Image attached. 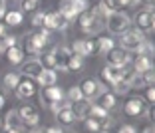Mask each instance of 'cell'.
Wrapping results in <instances>:
<instances>
[{"label": "cell", "mask_w": 155, "mask_h": 133, "mask_svg": "<svg viewBox=\"0 0 155 133\" xmlns=\"http://www.w3.org/2000/svg\"><path fill=\"white\" fill-rule=\"evenodd\" d=\"M2 123H4V125H2V129H6V127H22L16 109H10L8 113H6V117H2Z\"/></svg>", "instance_id": "28"}, {"label": "cell", "mask_w": 155, "mask_h": 133, "mask_svg": "<svg viewBox=\"0 0 155 133\" xmlns=\"http://www.w3.org/2000/svg\"><path fill=\"white\" fill-rule=\"evenodd\" d=\"M4 14H6V4H4V0H0V20L4 18Z\"/></svg>", "instance_id": "47"}, {"label": "cell", "mask_w": 155, "mask_h": 133, "mask_svg": "<svg viewBox=\"0 0 155 133\" xmlns=\"http://www.w3.org/2000/svg\"><path fill=\"white\" fill-rule=\"evenodd\" d=\"M42 99H44L48 105H52V103H58V101L66 99V97H64V89H62L60 86L44 87V89H42Z\"/></svg>", "instance_id": "17"}, {"label": "cell", "mask_w": 155, "mask_h": 133, "mask_svg": "<svg viewBox=\"0 0 155 133\" xmlns=\"http://www.w3.org/2000/svg\"><path fill=\"white\" fill-rule=\"evenodd\" d=\"M62 133H76V131H62Z\"/></svg>", "instance_id": "53"}, {"label": "cell", "mask_w": 155, "mask_h": 133, "mask_svg": "<svg viewBox=\"0 0 155 133\" xmlns=\"http://www.w3.org/2000/svg\"><path fill=\"white\" fill-rule=\"evenodd\" d=\"M50 42H52V34L42 28L38 32H32L26 36V52L32 56H40L46 46H50Z\"/></svg>", "instance_id": "2"}, {"label": "cell", "mask_w": 155, "mask_h": 133, "mask_svg": "<svg viewBox=\"0 0 155 133\" xmlns=\"http://www.w3.org/2000/svg\"><path fill=\"white\" fill-rule=\"evenodd\" d=\"M22 76L24 78H30V79H38V76H40L42 72H44V68H42L40 60L38 58H34V60H28L22 64Z\"/></svg>", "instance_id": "16"}, {"label": "cell", "mask_w": 155, "mask_h": 133, "mask_svg": "<svg viewBox=\"0 0 155 133\" xmlns=\"http://www.w3.org/2000/svg\"><path fill=\"white\" fill-rule=\"evenodd\" d=\"M107 58V66H114V68H127V64L131 62L129 58V52L121 50V48H114L105 54Z\"/></svg>", "instance_id": "12"}, {"label": "cell", "mask_w": 155, "mask_h": 133, "mask_svg": "<svg viewBox=\"0 0 155 133\" xmlns=\"http://www.w3.org/2000/svg\"><path fill=\"white\" fill-rule=\"evenodd\" d=\"M141 76V79H143V86H153V82H155V72H153V68L151 70H147V72H143V73H139Z\"/></svg>", "instance_id": "38"}, {"label": "cell", "mask_w": 155, "mask_h": 133, "mask_svg": "<svg viewBox=\"0 0 155 133\" xmlns=\"http://www.w3.org/2000/svg\"><path fill=\"white\" fill-rule=\"evenodd\" d=\"M84 70V58H78V56L72 54V58H70L68 66H66V72H82Z\"/></svg>", "instance_id": "31"}, {"label": "cell", "mask_w": 155, "mask_h": 133, "mask_svg": "<svg viewBox=\"0 0 155 133\" xmlns=\"http://www.w3.org/2000/svg\"><path fill=\"white\" fill-rule=\"evenodd\" d=\"M97 105L101 107V109L105 111H111L115 105H117V96H115L114 92H101L100 96H97Z\"/></svg>", "instance_id": "18"}, {"label": "cell", "mask_w": 155, "mask_h": 133, "mask_svg": "<svg viewBox=\"0 0 155 133\" xmlns=\"http://www.w3.org/2000/svg\"><path fill=\"white\" fill-rule=\"evenodd\" d=\"M2 20H4L2 24H6V26H20L24 22V14L20 10H6Z\"/></svg>", "instance_id": "24"}, {"label": "cell", "mask_w": 155, "mask_h": 133, "mask_svg": "<svg viewBox=\"0 0 155 133\" xmlns=\"http://www.w3.org/2000/svg\"><path fill=\"white\" fill-rule=\"evenodd\" d=\"M87 117L90 119H96L97 123H100V127H101V133H105L107 129L114 125V117L110 115V111H105V109H101L97 103H91L90 105V111H87ZM86 117V119H87Z\"/></svg>", "instance_id": "7"}, {"label": "cell", "mask_w": 155, "mask_h": 133, "mask_svg": "<svg viewBox=\"0 0 155 133\" xmlns=\"http://www.w3.org/2000/svg\"><path fill=\"white\" fill-rule=\"evenodd\" d=\"M56 82H58V73H56L54 70H44V72L38 76V79H36V83H40L42 87L56 86Z\"/></svg>", "instance_id": "22"}, {"label": "cell", "mask_w": 155, "mask_h": 133, "mask_svg": "<svg viewBox=\"0 0 155 133\" xmlns=\"http://www.w3.org/2000/svg\"><path fill=\"white\" fill-rule=\"evenodd\" d=\"M114 48H115V40L110 36H101L96 40V52L100 56H105L110 50H114Z\"/></svg>", "instance_id": "21"}, {"label": "cell", "mask_w": 155, "mask_h": 133, "mask_svg": "<svg viewBox=\"0 0 155 133\" xmlns=\"http://www.w3.org/2000/svg\"><path fill=\"white\" fill-rule=\"evenodd\" d=\"M141 133H155V129H153V125H147L145 129H143Z\"/></svg>", "instance_id": "49"}, {"label": "cell", "mask_w": 155, "mask_h": 133, "mask_svg": "<svg viewBox=\"0 0 155 133\" xmlns=\"http://www.w3.org/2000/svg\"><path fill=\"white\" fill-rule=\"evenodd\" d=\"M38 60H40V64H42L44 70H54V72L58 70V68H56V58H54L52 52H42Z\"/></svg>", "instance_id": "29"}, {"label": "cell", "mask_w": 155, "mask_h": 133, "mask_svg": "<svg viewBox=\"0 0 155 133\" xmlns=\"http://www.w3.org/2000/svg\"><path fill=\"white\" fill-rule=\"evenodd\" d=\"M4 103H6V96H4V92L0 89V109L4 107Z\"/></svg>", "instance_id": "48"}, {"label": "cell", "mask_w": 155, "mask_h": 133, "mask_svg": "<svg viewBox=\"0 0 155 133\" xmlns=\"http://www.w3.org/2000/svg\"><path fill=\"white\" fill-rule=\"evenodd\" d=\"M64 97H66V101H70V103H78V101L84 99V96H82V92H80L78 86H72L68 92H64Z\"/></svg>", "instance_id": "30"}, {"label": "cell", "mask_w": 155, "mask_h": 133, "mask_svg": "<svg viewBox=\"0 0 155 133\" xmlns=\"http://www.w3.org/2000/svg\"><path fill=\"white\" fill-rule=\"evenodd\" d=\"M44 14L46 12H34V16H32V26L34 28H44Z\"/></svg>", "instance_id": "40"}, {"label": "cell", "mask_w": 155, "mask_h": 133, "mask_svg": "<svg viewBox=\"0 0 155 133\" xmlns=\"http://www.w3.org/2000/svg\"><path fill=\"white\" fill-rule=\"evenodd\" d=\"M76 20H78V24H80V30H82L84 34H90V36L100 34L101 28H104V22H101L96 14L91 12V8H87L86 12H82Z\"/></svg>", "instance_id": "3"}, {"label": "cell", "mask_w": 155, "mask_h": 133, "mask_svg": "<svg viewBox=\"0 0 155 133\" xmlns=\"http://www.w3.org/2000/svg\"><path fill=\"white\" fill-rule=\"evenodd\" d=\"M145 40H147L145 34L133 28V30H127V32L121 34V40H119V44H121V46H119V48H121V50H125V52H135Z\"/></svg>", "instance_id": "5"}, {"label": "cell", "mask_w": 155, "mask_h": 133, "mask_svg": "<svg viewBox=\"0 0 155 133\" xmlns=\"http://www.w3.org/2000/svg\"><path fill=\"white\" fill-rule=\"evenodd\" d=\"M107 4H110L114 10H117V8H133V6L139 4V0H107Z\"/></svg>", "instance_id": "32"}, {"label": "cell", "mask_w": 155, "mask_h": 133, "mask_svg": "<svg viewBox=\"0 0 155 133\" xmlns=\"http://www.w3.org/2000/svg\"><path fill=\"white\" fill-rule=\"evenodd\" d=\"M133 22H135V30H139V32L147 34L151 32L155 28V14L151 8H145V10H139V12L133 16Z\"/></svg>", "instance_id": "8"}, {"label": "cell", "mask_w": 155, "mask_h": 133, "mask_svg": "<svg viewBox=\"0 0 155 133\" xmlns=\"http://www.w3.org/2000/svg\"><path fill=\"white\" fill-rule=\"evenodd\" d=\"M105 28H107V32L114 34V36H121L123 32H127L129 26H131V18H129L125 12L121 10H114V12L105 18Z\"/></svg>", "instance_id": "1"}, {"label": "cell", "mask_w": 155, "mask_h": 133, "mask_svg": "<svg viewBox=\"0 0 155 133\" xmlns=\"http://www.w3.org/2000/svg\"><path fill=\"white\" fill-rule=\"evenodd\" d=\"M139 2H143L145 6H153V2H155V0H139Z\"/></svg>", "instance_id": "51"}, {"label": "cell", "mask_w": 155, "mask_h": 133, "mask_svg": "<svg viewBox=\"0 0 155 133\" xmlns=\"http://www.w3.org/2000/svg\"><path fill=\"white\" fill-rule=\"evenodd\" d=\"M145 109H147V103L139 96L129 97L123 103V113L127 115V117H141V115H145Z\"/></svg>", "instance_id": "11"}, {"label": "cell", "mask_w": 155, "mask_h": 133, "mask_svg": "<svg viewBox=\"0 0 155 133\" xmlns=\"http://www.w3.org/2000/svg\"><path fill=\"white\" fill-rule=\"evenodd\" d=\"M117 133H137V131H135L133 125H121V127L117 129Z\"/></svg>", "instance_id": "42"}, {"label": "cell", "mask_w": 155, "mask_h": 133, "mask_svg": "<svg viewBox=\"0 0 155 133\" xmlns=\"http://www.w3.org/2000/svg\"><path fill=\"white\" fill-rule=\"evenodd\" d=\"M0 133H2V129H0Z\"/></svg>", "instance_id": "54"}, {"label": "cell", "mask_w": 155, "mask_h": 133, "mask_svg": "<svg viewBox=\"0 0 155 133\" xmlns=\"http://www.w3.org/2000/svg\"><path fill=\"white\" fill-rule=\"evenodd\" d=\"M123 72H125V68H114V66H105V68H101V72H100V78L104 79L105 83H110V86H114L115 82L123 79Z\"/></svg>", "instance_id": "15"}, {"label": "cell", "mask_w": 155, "mask_h": 133, "mask_svg": "<svg viewBox=\"0 0 155 133\" xmlns=\"http://www.w3.org/2000/svg\"><path fill=\"white\" fill-rule=\"evenodd\" d=\"M145 115L149 117L151 121L155 119V105H147V109H145Z\"/></svg>", "instance_id": "43"}, {"label": "cell", "mask_w": 155, "mask_h": 133, "mask_svg": "<svg viewBox=\"0 0 155 133\" xmlns=\"http://www.w3.org/2000/svg\"><path fill=\"white\" fill-rule=\"evenodd\" d=\"M28 133H46V131H44V129H42V127H34V129H30V131H28Z\"/></svg>", "instance_id": "50"}, {"label": "cell", "mask_w": 155, "mask_h": 133, "mask_svg": "<svg viewBox=\"0 0 155 133\" xmlns=\"http://www.w3.org/2000/svg\"><path fill=\"white\" fill-rule=\"evenodd\" d=\"M20 117V123L22 127H28V129H34V127H40V111H38L36 105L32 103H22V105L16 109Z\"/></svg>", "instance_id": "4"}, {"label": "cell", "mask_w": 155, "mask_h": 133, "mask_svg": "<svg viewBox=\"0 0 155 133\" xmlns=\"http://www.w3.org/2000/svg\"><path fill=\"white\" fill-rule=\"evenodd\" d=\"M52 54H54V58H56V68L62 70V72H66V66H68L70 58H72L70 46H66V44H60V46H56L54 50H52Z\"/></svg>", "instance_id": "14"}, {"label": "cell", "mask_w": 155, "mask_h": 133, "mask_svg": "<svg viewBox=\"0 0 155 133\" xmlns=\"http://www.w3.org/2000/svg\"><path fill=\"white\" fill-rule=\"evenodd\" d=\"M2 133H24V127H6L2 129Z\"/></svg>", "instance_id": "44"}, {"label": "cell", "mask_w": 155, "mask_h": 133, "mask_svg": "<svg viewBox=\"0 0 155 133\" xmlns=\"http://www.w3.org/2000/svg\"><path fill=\"white\" fill-rule=\"evenodd\" d=\"M44 131H46V133H62L64 129H62V127H58V125H50V127H46Z\"/></svg>", "instance_id": "45"}, {"label": "cell", "mask_w": 155, "mask_h": 133, "mask_svg": "<svg viewBox=\"0 0 155 133\" xmlns=\"http://www.w3.org/2000/svg\"><path fill=\"white\" fill-rule=\"evenodd\" d=\"M111 87H114V93H115V96H127V93H129V89H131L129 82H123V79L115 82Z\"/></svg>", "instance_id": "33"}, {"label": "cell", "mask_w": 155, "mask_h": 133, "mask_svg": "<svg viewBox=\"0 0 155 133\" xmlns=\"http://www.w3.org/2000/svg\"><path fill=\"white\" fill-rule=\"evenodd\" d=\"M90 105H91V101H87V99H82V101H78V103H74V105H72V111H74V115H76L78 121H80V119L84 121L87 117Z\"/></svg>", "instance_id": "25"}, {"label": "cell", "mask_w": 155, "mask_h": 133, "mask_svg": "<svg viewBox=\"0 0 155 133\" xmlns=\"http://www.w3.org/2000/svg\"><path fill=\"white\" fill-rule=\"evenodd\" d=\"M135 52H137V56H147V58H149V56H153V44H151L149 40H145Z\"/></svg>", "instance_id": "35"}, {"label": "cell", "mask_w": 155, "mask_h": 133, "mask_svg": "<svg viewBox=\"0 0 155 133\" xmlns=\"http://www.w3.org/2000/svg\"><path fill=\"white\" fill-rule=\"evenodd\" d=\"M70 2H72V10H74L76 16H80L82 12H86L90 8V2L87 0H70Z\"/></svg>", "instance_id": "34"}, {"label": "cell", "mask_w": 155, "mask_h": 133, "mask_svg": "<svg viewBox=\"0 0 155 133\" xmlns=\"http://www.w3.org/2000/svg\"><path fill=\"white\" fill-rule=\"evenodd\" d=\"M18 4H20V12H32L34 8L38 6V0H18Z\"/></svg>", "instance_id": "36"}, {"label": "cell", "mask_w": 155, "mask_h": 133, "mask_svg": "<svg viewBox=\"0 0 155 133\" xmlns=\"http://www.w3.org/2000/svg\"><path fill=\"white\" fill-rule=\"evenodd\" d=\"M151 68H153V62H151V58H147V56H137L135 62H133V72L135 73H143Z\"/></svg>", "instance_id": "27"}, {"label": "cell", "mask_w": 155, "mask_h": 133, "mask_svg": "<svg viewBox=\"0 0 155 133\" xmlns=\"http://www.w3.org/2000/svg\"><path fill=\"white\" fill-rule=\"evenodd\" d=\"M143 89H145V103L147 105H153L155 103V89H153V86H147V87H143Z\"/></svg>", "instance_id": "39"}, {"label": "cell", "mask_w": 155, "mask_h": 133, "mask_svg": "<svg viewBox=\"0 0 155 133\" xmlns=\"http://www.w3.org/2000/svg\"><path fill=\"white\" fill-rule=\"evenodd\" d=\"M18 82H20V73L8 72V73H4V78H2V87H4L6 92H14L16 86H18Z\"/></svg>", "instance_id": "26"}, {"label": "cell", "mask_w": 155, "mask_h": 133, "mask_svg": "<svg viewBox=\"0 0 155 133\" xmlns=\"http://www.w3.org/2000/svg\"><path fill=\"white\" fill-rule=\"evenodd\" d=\"M6 58H8V64L10 66H22L24 64V50L20 46H14V48H8V50L4 52Z\"/></svg>", "instance_id": "20"}, {"label": "cell", "mask_w": 155, "mask_h": 133, "mask_svg": "<svg viewBox=\"0 0 155 133\" xmlns=\"http://www.w3.org/2000/svg\"><path fill=\"white\" fill-rule=\"evenodd\" d=\"M70 52L78 58L96 54V40H74V44L70 46Z\"/></svg>", "instance_id": "13"}, {"label": "cell", "mask_w": 155, "mask_h": 133, "mask_svg": "<svg viewBox=\"0 0 155 133\" xmlns=\"http://www.w3.org/2000/svg\"><path fill=\"white\" fill-rule=\"evenodd\" d=\"M91 12L96 14V16L101 20V22H105V18H107V16H110V14L114 12V8H111V6L107 4V0H100V2H97V4L94 6V8H91Z\"/></svg>", "instance_id": "23"}, {"label": "cell", "mask_w": 155, "mask_h": 133, "mask_svg": "<svg viewBox=\"0 0 155 133\" xmlns=\"http://www.w3.org/2000/svg\"><path fill=\"white\" fill-rule=\"evenodd\" d=\"M14 93H16L18 99H22V101H28V99H32V97H36L38 96L36 79H30V78L20 76V82H18V86H16V89H14Z\"/></svg>", "instance_id": "6"}, {"label": "cell", "mask_w": 155, "mask_h": 133, "mask_svg": "<svg viewBox=\"0 0 155 133\" xmlns=\"http://www.w3.org/2000/svg\"><path fill=\"white\" fill-rule=\"evenodd\" d=\"M80 92H82V96H84V99H87V101H94V99H97V96H100L101 92H104V87H101V83L97 82V79H94V78H86L82 83H80Z\"/></svg>", "instance_id": "10"}, {"label": "cell", "mask_w": 155, "mask_h": 133, "mask_svg": "<svg viewBox=\"0 0 155 133\" xmlns=\"http://www.w3.org/2000/svg\"><path fill=\"white\" fill-rule=\"evenodd\" d=\"M84 125H86V129L90 133H101V127L96 119H90V117H87V119H84Z\"/></svg>", "instance_id": "37"}, {"label": "cell", "mask_w": 155, "mask_h": 133, "mask_svg": "<svg viewBox=\"0 0 155 133\" xmlns=\"http://www.w3.org/2000/svg\"><path fill=\"white\" fill-rule=\"evenodd\" d=\"M56 119H58L60 125H72V123L78 121L76 115H74V111H72V105H66V107H62V109L56 111Z\"/></svg>", "instance_id": "19"}, {"label": "cell", "mask_w": 155, "mask_h": 133, "mask_svg": "<svg viewBox=\"0 0 155 133\" xmlns=\"http://www.w3.org/2000/svg\"><path fill=\"white\" fill-rule=\"evenodd\" d=\"M68 24L70 22L58 12V10L44 14V30H48V32H56V30H58V32H64L66 28H68Z\"/></svg>", "instance_id": "9"}, {"label": "cell", "mask_w": 155, "mask_h": 133, "mask_svg": "<svg viewBox=\"0 0 155 133\" xmlns=\"http://www.w3.org/2000/svg\"><path fill=\"white\" fill-rule=\"evenodd\" d=\"M6 36H8V26L0 22V38H6Z\"/></svg>", "instance_id": "46"}, {"label": "cell", "mask_w": 155, "mask_h": 133, "mask_svg": "<svg viewBox=\"0 0 155 133\" xmlns=\"http://www.w3.org/2000/svg\"><path fill=\"white\" fill-rule=\"evenodd\" d=\"M2 125H4V123H2V117H0V129H2Z\"/></svg>", "instance_id": "52"}, {"label": "cell", "mask_w": 155, "mask_h": 133, "mask_svg": "<svg viewBox=\"0 0 155 133\" xmlns=\"http://www.w3.org/2000/svg\"><path fill=\"white\" fill-rule=\"evenodd\" d=\"M4 44H6V50H8V48L18 46V36H6L4 38Z\"/></svg>", "instance_id": "41"}]
</instances>
